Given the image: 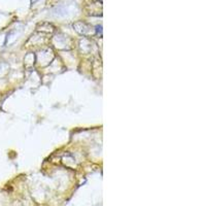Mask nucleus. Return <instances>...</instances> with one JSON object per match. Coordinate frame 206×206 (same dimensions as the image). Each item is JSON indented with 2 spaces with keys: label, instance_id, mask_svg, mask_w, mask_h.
Listing matches in <instances>:
<instances>
[]
</instances>
